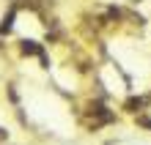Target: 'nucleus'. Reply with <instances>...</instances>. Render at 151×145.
<instances>
[{"instance_id":"f257e3e1","label":"nucleus","mask_w":151,"mask_h":145,"mask_svg":"<svg viewBox=\"0 0 151 145\" xmlns=\"http://www.w3.org/2000/svg\"><path fill=\"white\" fill-rule=\"evenodd\" d=\"M3 142H8V129L0 126V145H3Z\"/></svg>"}]
</instances>
